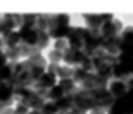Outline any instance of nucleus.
I'll list each match as a JSON object with an SVG mask.
<instances>
[{
  "mask_svg": "<svg viewBox=\"0 0 133 114\" xmlns=\"http://www.w3.org/2000/svg\"><path fill=\"white\" fill-rule=\"evenodd\" d=\"M68 22L70 19L66 16H50V26H48V36L55 38V39H62L68 32Z\"/></svg>",
  "mask_w": 133,
  "mask_h": 114,
  "instance_id": "1",
  "label": "nucleus"
},
{
  "mask_svg": "<svg viewBox=\"0 0 133 114\" xmlns=\"http://www.w3.org/2000/svg\"><path fill=\"white\" fill-rule=\"evenodd\" d=\"M44 102H46V101H44L39 94H36L34 90H32L31 94L22 101V104H24V106H28V109H31V111H41V107L44 106Z\"/></svg>",
  "mask_w": 133,
  "mask_h": 114,
  "instance_id": "2",
  "label": "nucleus"
},
{
  "mask_svg": "<svg viewBox=\"0 0 133 114\" xmlns=\"http://www.w3.org/2000/svg\"><path fill=\"white\" fill-rule=\"evenodd\" d=\"M85 20L90 29H101L106 22L113 20V16L111 14H106V16H85Z\"/></svg>",
  "mask_w": 133,
  "mask_h": 114,
  "instance_id": "3",
  "label": "nucleus"
},
{
  "mask_svg": "<svg viewBox=\"0 0 133 114\" xmlns=\"http://www.w3.org/2000/svg\"><path fill=\"white\" fill-rule=\"evenodd\" d=\"M108 92L113 95V99L114 97L119 99V97H123V95L128 92V87H126V83L123 82V80H114V82L109 85V90H108Z\"/></svg>",
  "mask_w": 133,
  "mask_h": 114,
  "instance_id": "4",
  "label": "nucleus"
},
{
  "mask_svg": "<svg viewBox=\"0 0 133 114\" xmlns=\"http://www.w3.org/2000/svg\"><path fill=\"white\" fill-rule=\"evenodd\" d=\"M12 101H14V95H12V85L9 82H2V83H0V102L10 106Z\"/></svg>",
  "mask_w": 133,
  "mask_h": 114,
  "instance_id": "5",
  "label": "nucleus"
},
{
  "mask_svg": "<svg viewBox=\"0 0 133 114\" xmlns=\"http://www.w3.org/2000/svg\"><path fill=\"white\" fill-rule=\"evenodd\" d=\"M58 87H60V89L63 90V94H65V95H72V94L75 92V83H74V80H72V79L60 80Z\"/></svg>",
  "mask_w": 133,
  "mask_h": 114,
  "instance_id": "6",
  "label": "nucleus"
},
{
  "mask_svg": "<svg viewBox=\"0 0 133 114\" xmlns=\"http://www.w3.org/2000/svg\"><path fill=\"white\" fill-rule=\"evenodd\" d=\"M56 75H58L62 80L72 79V68H70V67H58V70H56Z\"/></svg>",
  "mask_w": 133,
  "mask_h": 114,
  "instance_id": "7",
  "label": "nucleus"
},
{
  "mask_svg": "<svg viewBox=\"0 0 133 114\" xmlns=\"http://www.w3.org/2000/svg\"><path fill=\"white\" fill-rule=\"evenodd\" d=\"M55 49H56V51H60V53H63L65 49H68V43H66L65 38H62V39H56V43H55Z\"/></svg>",
  "mask_w": 133,
  "mask_h": 114,
  "instance_id": "8",
  "label": "nucleus"
},
{
  "mask_svg": "<svg viewBox=\"0 0 133 114\" xmlns=\"http://www.w3.org/2000/svg\"><path fill=\"white\" fill-rule=\"evenodd\" d=\"M50 61L55 63V65H58V61H62V53L56 51V49H53V51L50 53Z\"/></svg>",
  "mask_w": 133,
  "mask_h": 114,
  "instance_id": "9",
  "label": "nucleus"
},
{
  "mask_svg": "<svg viewBox=\"0 0 133 114\" xmlns=\"http://www.w3.org/2000/svg\"><path fill=\"white\" fill-rule=\"evenodd\" d=\"M28 112H29L28 106H24L22 102H19V104H17V107L14 109V114H28Z\"/></svg>",
  "mask_w": 133,
  "mask_h": 114,
  "instance_id": "10",
  "label": "nucleus"
},
{
  "mask_svg": "<svg viewBox=\"0 0 133 114\" xmlns=\"http://www.w3.org/2000/svg\"><path fill=\"white\" fill-rule=\"evenodd\" d=\"M7 58H5V55H4V51H2V49H0V68L2 67H5V65H7Z\"/></svg>",
  "mask_w": 133,
  "mask_h": 114,
  "instance_id": "11",
  "label": "nucleus"
},
{
  "mask_svg": "<svg viewBox=\"0 0 133 114\" xmlns=\"http://www.w3.org/2000/svg\"><path fill=\"white\" fill-rule=\"evenodd\" d=\"M90 114H104V109H101V107H96V109L90 111Z\"/></svg>",
  "mask_w": 133,
  "mask_h": 114,
  "instance_id": "12",
  "label": "nucleus"
},
{
  "mask_svg": "<svg viewBox=\"0 0 133 114\" xmlns=\"http://www.w3.org/2000/svg\"><path fill=\"white\" fill-rule=\"evenodd\" d=\"M7 107H9V106H7V104H4V102H0V114L4 112V111H5V109H7Z\"/></svg>",
  "mask_w": 133,
  "mask_h": 114,
  "instance_id": "13",
  "label": "nucleus"
},
{
  "mask_svg": "<svg viewBox=\"0 0 133 114\" xmlns=\"http://www.w3.org/2000/svg\"><path fill=\"white\" fill-rule=\"evenodd\" d=\"M2 114H14V109H10V107H7V109L4 111Z\"/></svg>",
  "mask_w": 133,
  "mask_h": 114,
  "instance_id": "14",
  "label": "nucleus"
},
{
  "mask_svg": "<svg viewBox=\"0 0 133 114\" xmlns=\"http://www.w3.org/2000/svg\"><path fill=\"white\" fill-rule=\"evenodd\" d=\"M28 114H41V112H39V111H29Z\"/></svg>",
  "mask_w": 133,
  "mask_h": 114,
  "instance_id": "15",
  "label": "nucleus"
},
{
  "mask_svg": "<svg viewBox=\"0 0 133 114\" xmlns=\"http://www.w3.org/2000/svg\"><path fill=\"white\" fill-rule=\"evenodd\" d=\"M0 49H4V43H2V36H0Z\"/></svg>",
  "mask_w": 133,
  "mask_h": 114,
  "instance_id": "16",
  "label": "nucleus"
}]
</instances>
